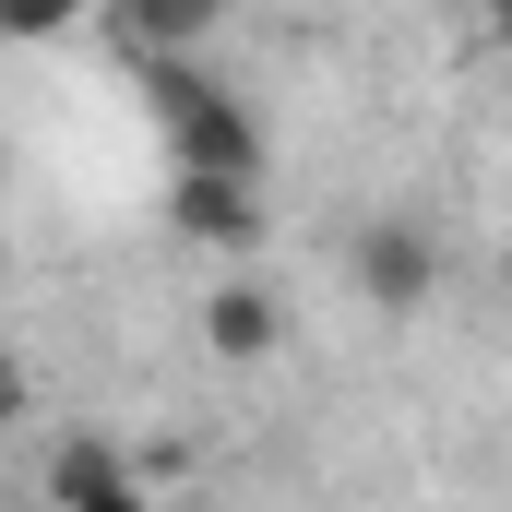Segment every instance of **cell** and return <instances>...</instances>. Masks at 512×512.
<instances>
[{"label":"cell","instance_id":"5","mask_svg":"<svg viewBox=\"0 0 512 512\" xmlns=\"http://www.w3.org/2000/svg\"><path fill=\"white\" fill-rule=\"evenodd\" d=\"M48 512H155V489L120 441H60L48 453Z\"/></svg>","mask_w":512,"mask_h":512},{"label":"cell","instance_id":"2","mask_svg":"<svg viewBox=\"0 0 512 512\" xmlns=\"http://www.w3.org/2000/svg\"><path fill=\"white\" fill-rule=\"evenodd\" d=\"M346 274H358V298H370V310H393V322H417V310L441 298V274H453V251H441V227H417V215H370V227L346 239Z\"/></svg>","mask_w":512,"mask_h":512},{"label":"cell","instance_id":"7","mask_svg":"<svg viewBox=\"0 0 512 512\" xmlns=\"http://www.w3.org/2000/svg\"><path fill=\"white\" fill-rule=\"evenodd\" d=\"M96 0H0V36H72Z\"/></svg>","mask_w":512,"mask_h":512},{"label":"cell","instance_id":"6","mask_svg":"<svg viewBox=\"0 0 512 512\" xmlns=\"http://www.w3.org/2000/svg\"><path fill=\"white\" fill-rule=\"evenodd\" d=\"M203 346H215L227 370L274 358V346H286V298H274L262 274H215V286H203Z\"/></svg>","mask_w":512,"mask_h":512},{"label":"cell","instance_id":"8","mask_svg":"<svg viewBox=\"0 0 512 512\" xmlns=\"http://www.w3.org/2000/svg\"><path fill=\"white\" fill-rule=\"evenodd\" d=\"M24 417H36V370L0 346V429H24Z\"/></svg>","mask_w":512,"mask_h":512},{"label":"cell","instance_id":"1","mask_svg":"<svg viewBox=\"0 0 512 512\" xmlns=\"http://www.w3.org/2000/svg\"><path fill=\"white\" fill-rule=\"evenodd\" d=\"M143 108L167 120V155L191 179H262V120L251 96H227L203 60H143Z\"/></svg>","mask_w":512,"mask_h":512},{"label":"cell","instance_id":"4","mask_svg":"<svg viewBox=\"0 0 512 512\" xmlns=\"http://www.w3.org/2000/svg\"><path fill=\"white\" fill-rule=\"evenodd\" d=\"M227 12L239 0H108V36H120V60H203V36H227Z\"/></svg>","mask_w":512,"mask_h":512},{"label":"cell","instance_id":"9","mask_svg":"<svg viewBox=\"0 0 512 512\" xmlns=\"http://www.w3.org/2000/svg\"><path fill=\"white\" fill-rule=\"evenodd\" d=\"M155 512H167V501H155Z\"/></svg>","mask_w":512,"mask_h":512},{"label":"cell","instance_id":"3","mask_svg":"<svg viewBox=\"0 0 512 512\" xmlns=\"http://www.w3.org/2000/svg\"><path fill=\"white\" fill-rule=\"evenodd\" d=\"M167 227L191 239V251H215V262H251L274 227H262V179H167Z\"/></svg>","mask_w":512,"mask_h":512}]
</instances>
